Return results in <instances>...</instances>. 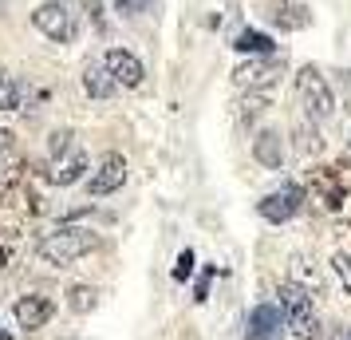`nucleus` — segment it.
Returning <instances> with one entry per match:
<instances>
[{
	"mask_svg": "<svg viewBox=\"0 0 351 340\" xmlns=\"http://www.w3.org/2000/svg\"><path fill=\"white\" fill-rule=\"evenodd\" d=\"M193 273V249H182L178 253V265H174V281H186Z\"/></svg>",
	"mask_w": 351,
	"mask_h": 340,
	"instance_id": "obj_20",
	"label": "nucleus"
},
{
	"mask_svg": "<svg viewBox=\"0 0 351 340\" xmlns=\"http://www.w3.org/2000/svg\"><path fill=\"white\" fill-rule=\"evenodd\" d=\"M83 91L91 99H111L119 91V83L107 71V64H87V71H83Z\"/></svg>",
	"mask_w": 351,
	"mask_h": 340,
	"instance_id": "obj_13",
	"label": "nucleus"
},
{
	"mask_svg": "<svg viewBox=\"0 0 351 340\" xmlns=\"http://www.w3.org/2000/svg\"><path fill=\"white\" fill-rule=\"evenodd\" d=\"M276 297H280V308H285V317H288V328H292L296 337H300V340H319V337H324L319 317H316V308H312V297H308L304 285L285 281Z\"/></svg>",
	"mask_w": 351,
	"mask_h": 340,
	"instance_id": "obj_2",
	"label": "nucleus"
},
{
	"mask_svg": "<svg viewBox=\"0 0 351 340\" xmlns=\"http://www.w3.org/2000/svg\"><path fill=\"white\" fill-rule=\"evenodd\" d=\"M296 95H300L304 115H308L312 123H319V119H328V115L335 111V95H332V87H328V80L319 76L316 67H304L300 76H296Z\"/></svg>",
	"mask_w": 351,
	"mask_h": 340,
	"instance_id": "obj_4",
	"label": "nucleus"
},
{
	"mask_svg": "<svg viewBox=\"0 0 351 340\" xmlns=\"http://www.w3.org/2000/svg\"><path fill=\"white\" fill-rule=\"evenodd\" d=\"M123 182H127V159L111 150V155H103V159H99V170H91L87 190H91L95 198H103V194H114Z\"/></svg>",
	"mask_w": 351,
	"mask_h": 340,
	"instance_id": "obj_7",
	"label": "nucleus"
},
{
	"mask_svg": "<svg viewBox=\"0 0 351 340\" xmlns=\"http://www.w3.org/2000/svg\"><path fill=\"white\" fill-rule=\"evenodd\" d=\"M304 210V190L300 186H280V190H272V194H265L261 202H256V214L265 218V222H272V226H280V222H292L296 214Z\"/></svg>",
	"mask_w": 351,
	"mask_h": 340,
	"instance_id": "obj_6",
	"label": "nucleus"
},
{
	"mask_svg": "<svg viewBox=\"0 0 351 340\" xmlns=\"http://www.w3.org/2000/svg\"><path fill=\"white\" fill-rule=\"evenodd\" d=\"M253 159L261 166H269V170H280L285 166V139H280V131H261L253 139Z\"/></svg>",
	"mask_w": 351,
	"mask_h": 340,
	"instance_id": "obj_12",
	"label": "nucleus"
},
{
	"mask_svg": "<svg viewBox=\"0 0 351 340\" xmlns=\"http://www.w3.org/2000/svg\"><path fill=\"white\" fill-rule=\"evenodd\" d=\"M280 71H285V60H276V56H253L249 64H241L233 71V83H237L241 91H269L272 83L280 80Z\"/></svg>",
	"mask_w": 351,
	"mask_h": 340,
	"instance_id": "obj_5",
	"label": "nucleus"
},
{
	"mask_svg": "<svg viewBox=\"0 0 351 340\" xmlns=\"http://www.w3.org/2000/svg\"><path fill=\"white\" fill-rule=\"evenodd\" d=\"M0 340H12V332H8V328H4V324H0Z\"/></svg>",
	"mask_w": 351,
	"mask_h": 340,
	"instance_id": "obj_25",
	"label": "nucleus"
},
{
	"mask_svg": "<svg viewBox=\"0 0 351 340\" xmlns=\"http://www.w3.org/2000/svg\"><path fill=\"white\" fill-rule=\"evenodd\" d=\"M272 24L280 32H304L312 24V8L304 0H272Z\"/></svg>",
	"mask_w": 351,
	"mask_h": 340,
	"instance_id": "obj_11",
	"label": "nucleus"
},
{
	"mask_svg": "<svg viewBox=\"0 0 351 340\" xmlns=\"http://www.w3.org/2000/svg\"><path fill=\"white\" fill-rule=\"evenodd\" d=\"M20 107V83L12 80V71L0 67V111H16Z\"/></svg>",
	"mask_w": 351,
	"mask_h": 340,
	"instance_id": "obj_16",
	"label": "nucleus"
},
{
	"mask_svg": "<svg viewBox=\"0 0 351 340\" xmlns=\"http://www.w3.org/2000/svg\"><path fill=\"white\" fill-rule=\"evenodd\" d=\"M8 139H12V135H8V131H0V143H8Z\"/></svg>",
	"mask_w": 351,
	"mask_h": 340,
	"instance_id": "obj_26",
	"label": "nucleus"
},
{
	"mask_svg": "<svg viewBox=\"0 0 351 340\" xmlns=\"http://www.w3.org/2000/svg\"><path fill=\"white\" fill-rule=\"evenodd\" d=\"M146 4H150V0H114V8H119L123 16H138V12H146Z\"/></svg>",
	"mask_w": 351,
	"mask_h": 340,
	"instance_id": "obj_21",
	"label": "nucleus"
},
{
	"mask_svg": "<svg viewBox=\"0 0 351 340\" xmlns=\"http://www.w3.org/2000/svg\"><path fill=\"white\" fill-rule=\"evenodd\" d=\"M328 340H351V328H343V324H339V328H332V332H328Z\"/></svg>",
	"mask_w": 351,
	"mask_h": 340,
	"instance_id": "obj_24",
	"label": "nucleus"
},
{
	"mask_svg": "<svg viewBox=\"0 0 351 340\" xmlns=\"http://www.w3.org/2000/svg\"><path fill=\"white\" fill-rule=\"evenodd\" d=\"M332 269H335V277L343 281V289L351 293V253H335V258H332Z\"/></svg>",
	"mask_w": 351,
	"mask_h": 340,
	"instance_id": "obj_19",
	"label": "nucleus"
},
{
	"mask_svg": "<svg viewBox=\"0 0 351 340\" xmlns=\"http://www.w3.org/2000/svg\"><path fill=\"white\" fill-rule=\"evenodd\" d=\"M32 24L40 32L56 40V44H71L75 32H80V16H75V8L64 4V0H48V4H40L32 12Z\"/></svg>",
	"mask_w": 351,
	"mask_h": 340,
	"instance_id": "obj_3",
	"label": "nucleus"
},
{
	"mask_svg": "<svg viewBox=\"0 0 351 340\" xmlns=\"http://www.w3.org/2000/svg\"><path fill=\"white\" fill-rule=\"evenodd\" d=\"M67 305H71V313H91L95 308V289L91 285H71L67 289Z\"/></svg>",
	"mask_w": 351,
	"mask_h": 340,
	"instance_id": "obj_17",
	"label": "nucleus"
},
{
	"mask_svg": "<svg viewBox=\"0 0 351 340\" xmlns=\"http://www.w3.org/2000/svg\"><path fill=\"white\" fill-rule=\"evenodd\" d=\"M265 107H269V99H265V91H249V99L241 103V119H249V123H253L256 115L265 111Z\"/></svg>",
	"mask_w": 351,
	"mask_h": 340,
	"instance_id": "obj_18",
	"label": "nucleus"
},
{
	"mask_svg": "<svg viewBox=\"0 0 351 340\" xmlns=\"http://www.w3.org/2000/svg\"><path fill=\"white\" fill-rule=\"evenodd\" d=\"M103 64H107V71L114 76L119 87H138V83L146 80L143 60H138L134 52H127V48H111L107 56H103Z\"/></svg>",
	"mask_w": 351,
	"mask_h": 340,
	"instance_id": "obj_9",
	"label": "nucleus"
},
{
	"mask_svg": "<svg viewBox=\"0 0 351 340\" xmlns=\"http://www.w3.org/2000/svg\"><path fill=\"white\" fill-rule=\"evenodd\" d=\"M67 146H71V131H56L51 135V159H60Z\"/></svg>",
	"mask_w": 351,
	"mask_h": 340,
	"instance_id": "obj_22",
	"label": "nucleus"
},
{
	"mask_svg": "<svg viewBox=\"0 0 351 340\" xmlns=\"http://www.w3.org/2000/svg\"><path fill=\"white\" fill-rule=\"evenodd\" d=\"M308 150H312V155L319 150V135H316V131H312V135H308V131H300V155H308Z\"/></svg>",
	"mask_w": 351,
	"mask_h": 340,
	"instance_id": "obj_23",
	"label": "nucleus"
},
{
	"mask_svg": "<svg viewBox=\"0 0 351 340\" xmlns=\"http://www.w3.org/2000/svg\"><path fill=\"white\" fill-rule=\"evenodd\" d=\"M233 48H237V52H249V56H276V44H272L265 32H253V28H245V32L233 40Z\"/></svg>",
	"mask_w": 351,
	"mask_h": 340,
	"instance_id": "obj_14",
	"label": "nucleus"
},
{
	"mask_svg": "<svg viewBox=\"0 0 351 340\" xmlns=\"http://www.w3.org/2000/svg\"><path fill=\"white\" fill-rule=\"evenodd\" d=\"M91 249H99V234L91 229H75V226H64L48 234L44 242L36 245V253L44 265H56V269H67V265H75L80 258H87Z\"/></svg>",
	"mask_w": 351,
	"mask_h": 340,
	"instance_id": "obj_1",
	"label": "nucleus"
},
{
	"mask_svg": "<svg viewBox=\"0 0 351 340\" xmlns=\"http://www.w3.org/2000/svg\"><path fill=\"white\" fill-rule=\"evenodd\" d=\"M83 170H87V159H83V150H75L67 162H56V170H51V182H60V186H71V182L83 179Z\"/></svg>",
	"mask_w": 351,
	"mask_h": 340,
	"instance_id": "obj_15",
	"label": "nucleus"
},
{
	"mask_svg": "<svg viewBox=\"0 0 351 340\" xmlns=\"http://www.w3.org/2000/svg\"><path fill=\"white\" fill-rule=\"evenodd\" d=\"M12 313H16V324L20 328H44V324L51 321V313H56V305H51V297H44V293H24L16 305H12Z\"/></svg>",
	"mask_w": 351,
	"mask_h": 340,
	"instance_id": "obj_10",
	"label": "nucleus"
},
{
	"mask_svg": "<svg viewBox=\"0 0 351 340\" xmlns=\"http://www.w3.org/2000/svg\"><path fill=\"white\" fill-rule=\"evenodd\" d=\"M280 328H288V317L280 305H256L249 313V332L245 340H280Z\"/></svg>",
	"mask_w": 351,
	"mask_h": 340,
	"instance_id": "obj_8",
	"label": "nucleus"
},
{
	"mask_svg": "<svg viewBox=\"0 0 351 340\" xmlns=\"http://www.w3.org/2000/svg\"><path fill=\"white\" fill-rule=\"evenodd\" d=\"M348 229H351V214H348Z\"/></svg>",
	"mask_w": 351,
	"mask_h": 340,
	"instance_id": "obj_27",
	"label": "nucleus"
}]
</instances>
